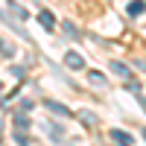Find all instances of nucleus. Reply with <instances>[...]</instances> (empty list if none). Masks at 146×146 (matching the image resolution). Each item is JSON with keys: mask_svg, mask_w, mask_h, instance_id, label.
Here are the masks:
<instances>
[{"mask_svg": "<svg viewBox=\"0 0 146 146\" xmlns=\"http://www.w3.org/2000/svg\"><path fill=\"white\" fill-rule=\"evenodd\" d=\"M64 64L73 67V70H82V67H85V58H82L79 53H67V56H64Z\"/></svg>", "mask_w": 146, "mask_h": 146, "instance_id": "1", "label": "nucleus"}, {"mask_svg": "<svg viewBox=\"0 0 146 146\" xmlns=\"http://www.w3.org/2000/svg\"><path fill=\"white\" fill-rule=\"evenodd\" d=\"M111 140H114L117 146H131V137L126 135V131H120V129H114V131H111Z\"/></svg>", "mask_w": 146, "mask_h": 146, "instance_id": "2", "label": "nucleus"}, {"mask_svg": "<svg viewBox=\"0 0 146 146\" xmlns=\"http://www.w3.org/2000/svg\"><path fill=\"white\" fill-rule=\"evenodd\" d=\"M143 12H146V3H143V0H131V3H129V15H131V18L143 15Z\"/></svg>", "mask_w": 146, "mask_h": 146, "instance_id": "3", "label": "nucleus"}, {"mask_svg": "<svg viewBox=\"0 0 146 146\" xmlns=\"http://www.w3.org/2000/svg\"><path fill=\"white\" fill-rule=\"evenodd\" d=\"M38 21H41V27H44V29H53V27H56V18H53V12H47V9L38 15Z\"/></svg>", "mask_w": 146, "mask_h": 146, "instance_id": "4", "label": "nucleus"}, {"mask_svg": "<svg viewBox=\"0 0 146 146\" xmlns=\"http://www.w3.org/2000/svg\"><path fill=\"white\" fill-rule=\"evenodd\" d=\"M111 70L117 73V76H123V79H129V76H131V70H129L123 62H111Z\"/></svg>", "mask_w": 146, "mask_h": 146, "instance_id": "5", "label": "nucleus"}, {"mask_svg": "<svg viewBox=\"0 0 146 146\" xmlns=\"http://www.w3.org/2000/svg\"><path fill=\"white\" fill-rule=\"evenodd\" d=\"M47 108H50V111H53V114H62V117L67 114V108H64L62 102H56V100H47Z\"/></svg>", "mask_w": 146, "mask_h": 146, "instance_id": "6", "label": "nucleus"}, {"mask_svg": "<svg viewBox=\"0 0 146 146\" xmlns=\"http://www.w3.org/2000/svg\"><path fill=\"white\" fill-rule=\"evenodd\" d=\"M9 12H12V15H18L21 21H27V18H29V12H27V9H21L18 3H9Z\"/></svg>", "mask_w": 146, "mask_h": 146, "instance_id": "7", "label": "nucleus"}, {"mask_svg": "<svg viewBox=\"0 0 146 146\" xmlns=\"http://www.w3.org/2000/svg\"><path fill=\"white\" fill-rule=\"evenodd\" d=\"M88 79H91V85H105V76H102V73H96V70L88 73Z\"/></svg>", "mask_w": 146, "mask_h": 146, "instance_id": "8", "label": "nucleus"}, {"mask_svg": "<svg viewBox=\"0 0 146 146\" xmlns=\"http://www.w3.org/2000/svg\"><path fill=\"white\" fill-rule=\"evenodd\" d=\"M0 53H3V56L9 58V56H15V47H12L9 41H0Z\"/></svg>", "mask_w": 146, "mask_h": 146, "instance_id": "9", "label": "nucleus"}, {"mask_svg": "<svg viewBox=\"0 0 146 146\" xmlns=\"http://www.w3.org/2000/svg\"><path fill=\"white\" fill-rule=\"evenodd\" d=\"M64 32L70 35V38H76V35H79V29H76V27H73V23H64Z\"/></svg>", "mask_w": 146, "mask_h": 146, "instance_id": "10", "label": "nucleus"}, {"mask_svg": "<svg viewBox=\"0 0 146 146\" xmlns=\"http://www.w3.org/2000/svg\"><path fill=\"white\" fill-rule=\"evenodd\" d=\"M15 123H18V126H23V129H27V126H29V120L23 117V114H15Z\"/></svg>", "mask_w": 146, "mask_h": 146, "instance_id": "11", "label": "nucleus"}, {"mask_svg": "<svg viewBox=\"0 0 146 146\" xmlns=\"http://www.w3.org/2000/svg\"><path fill=\"white\" fill-rule=\"evenodd\" d=\"M143 137H146V129H143Z\"/></svg>", "mask_w": 146, "mask_h": 146, "instance_id": "12", "label": "nucleus"}]
</instances>
